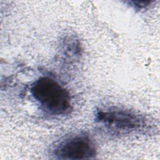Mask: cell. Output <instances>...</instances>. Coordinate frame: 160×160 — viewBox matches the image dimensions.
<instances>
[{
  "instance_id": "cell-2",
  "label": "cell",
  "mask_w": 160,
  "mask_h": 160,
  "mask_svg": "<svg viewBox=\"0 0 160 160\" xmlns=\"http://www.w3.org/2000/svg\"><path fill=\"white\" fill-rule=\"evenodd\" d=\"M95 120L106 129L120 134L142 132L150 126L149 120L144 116L118 108L98 110Z\"/></svg>"
},
{
  "instance_id": "cell-1",
  "label": "cell",
  "mask_w": 160,
  "mask_h": 160,
  "mask_svg": "<svg viewBox=\"0 0 160 160\" xmlns=\"http://www.w3.org/2000/svg\"><path fill=\"white\" fill-rule=\"evenodd\" d=\"M33 98L45 112L61 116L71 109V99L68 91L57 81L49 76H41L31 85Z\"/></svg>"
},
{
  "instance_id": "cell-3",
  "label": "cell",
  "mask_w": 160,
  "mask_h": 160,
  "mask_svg": "<svg viewBox=\"0 0 160 160\" xmlns=\"http://www.w3.org/2000/svg\"><path fill=\"white\" fill-rule=\"evenodd\" d=\"M96 155V148L94 141L84 133H78L65 138L52 149V156L58 159H90L94 158Z\"/></svg>"
}]
</instances>
